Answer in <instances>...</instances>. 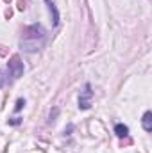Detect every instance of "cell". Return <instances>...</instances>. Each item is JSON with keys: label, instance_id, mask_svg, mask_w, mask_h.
<instances>
[{"label": "cell", "instance_id": "6da1fadb", "mask_svg": "<svg viewBox=\"0 0 152 153\" xmlns=\"http://www.w3.org/2000/svg\"><path fill=\"white\" fill-rule=\"evenodd\" d=\"M45 41H47V30L43 29L41 23H34V25H29L23 30V36L20 39V46L25 52L32 53V52H38L45 45Z\"/></svg>", "mask_w": 152, "mask_h": 153}, {"label": "cell", "instance_id": "7a4b0ae2", "mask_svg": "<svg viewBox=\"0 0 152 153\" xmlns=\"http://www.w3.org/2000/svg\"><path fill=\"white\" fill-rule=\"evenodd\" d=\"M7 68H9L7 73L13 76V78H20V76L23 75V62H22L20 55H13L9 59V62H7Z\"/></svg>", "mask_w": 152, "mask_h": 153}, {"label": "cell", "instance_id": "3957f363", "mask_svg": "<svg viewBox=\"0 0 152 153\" xmlns=\"http://www.w3.org/2000/svg\"><path fill=\"white\" fill-rule=\"evenodd\" d=\"M91 100H93V91H91V85L86 84V85H84V91H82L81 96H79V109L88 111V109L91 107Z\"/></svg>", "mask_w": 152, "mask_h": 153}, {"label": "cell", "instance_id": "277c9868", "mask_svg": "<svg viewBox=\"0 0 152 153\" xmlns=\"http://www.w3.org/2000/svg\"><path fill=\"white\" fill-rule=\"evenodd\" d=\"M45 4H47V7H48V11H50V16H52V25H54V27H57V25H59V11H57L56 4H54L52 0H45Z\"/></svg>", "mask_w": 152, "mask_h": 153}, {"label": "cell", "instance_id": "5b68a950", "mask_svg": "<svg viewBox=\"0 0 152 153\" xmlns=\"http://www.w3.org/2000/svg\"><path fill=\"white\" fill-rule=\"evenodd\" d=\"M141 125H143V130H145V132H152V112L150 111H147V112L143 114Z\"/></svg>", "mask_w": 152, "mask_h": 153}, {"label": "cell", "instance_id": "8992f818", "mask_svg": "<svg viewBox=\"0 0 152 153\" xmlns=\"http://www.w3.org/2000/svg\"><path fill=\"white\" fill-rule=\"evenodd\" d=\"M114 134L122 139V137H127L129 135V126L127 125H123V123H118V125H114Z\"/></svg>", "mask_w": 152, "mask_h": 153}, {"label": "cell", "instance_id": "52a82bcc", "mask_svg": "<svg viewBox=\"0 0 152 153\" xmlns=\"http://www.w3.org/2000/svg\"><path fill=\"white\" fill-rule=\"evenodd\" d=\"M7 82H9V73H4V71H0V87H4Z\"/></svg>", "mask_w": 152, "mask_h": 153}, {"label": "cell", "instance_id": "ba28073f", "mask_svg": "<svg viewBox=\"0 0 152 153\" xmlns=\"http://www.w3.org/2000/svg\"><path fill=\"white\" fill-rule=\"evenodd\" d=\"M23 105H25V100H23V98H20V100L16 102V107H14V111H16V112H20Z\"/></svg>", "mask_w": 152, "mask_h": 153}, {"label": "cell", "instance_id": "9c48e42d", "mask_svg": "<svg viewBox=\"0 0 152 153\" xmlns=\"http://www.w3.org/2000/svg\"><path fill=\"white\" fill-rule=\"evenodd\" d=\"M20 123H22L20 117H11V119H9V125H20Z\"/></svg>", "mask_w": 152, "mask_h": 153}, {"label": "cell", "instance_id": "30bf717a", "mask_svg": "<svg viewBox=\"0 0 152 153\" xmlns=\"http://www.w3.org/2000/svg\"><path fill=\"white\" fill-rule=\"evenodd\" d=\"M18 9H20V11L25 9V0H18Z\"/></svg>", "mask_w": 152, "mask_h": 153}, {"label": "cell", "instance_id": "8fae6325", "mask_svg": "<svg viewBox=\"0 0 152 153\" xmlns=\"http://www.w3.org/2000/svg\"><path fill=\"white\" fill-rule=\"evenodd\" d=\"M5 2H11V0H5Z\"/></svg>", "mask_w": 152, "mask_h": 153}]
</instances>
